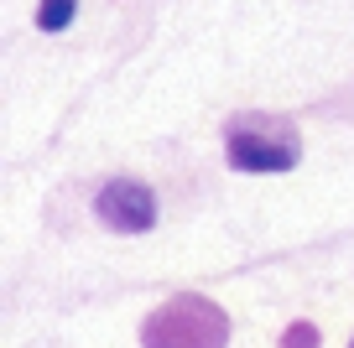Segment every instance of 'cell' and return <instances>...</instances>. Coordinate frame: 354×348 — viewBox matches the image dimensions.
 Here are the masks:
<instances>
[{
	"label": "cell",
	"mask_w": 354,
	"mask_h": 348,
	"mask_svg": "<svg viewBox=\"0 0 354 348\" xmlns=\"http://www.w3.org/2000/svg\"><path fill=\"white\" fill-rule=\"evenodd\" d=\"M94 208H100V218H104L110 229H131V234H141V229L156 224V197L146 193L141 182H125V177L104 187Z\"/></svg>",
	"instance_id": "cell-1"
},
{
	"label": "cell",
	"mask_w": 354,
	"mask_h": 348,
	"mask_svg": "<svg viewBox=\"0 0 354 348\" xmlns=\"http://www.w3.org/2000/svg\"><path fill=\"white\" fill-rule=\"evenodd\" d=\"M292 162H297V141L230 135V166H240V172H287Z\"/></svg>",
	"instance_id": "cell-2"
},
{
	"label": "cell",
	"mask_w": 354,
	"mask_h": 348,
	"mask_svg": "<svg viewBox=\"0 0 354 348\" xmlns=\"http://www.w3.org/2000/svg\"><path fill=\"white\" fill-rule=\"evenodd\" d=\"M37 21H42L47 32H63V26L73 21V0H42V11H37Z\"/></svg>",
	"instance_id": "cell-3"
}]
</instances>
